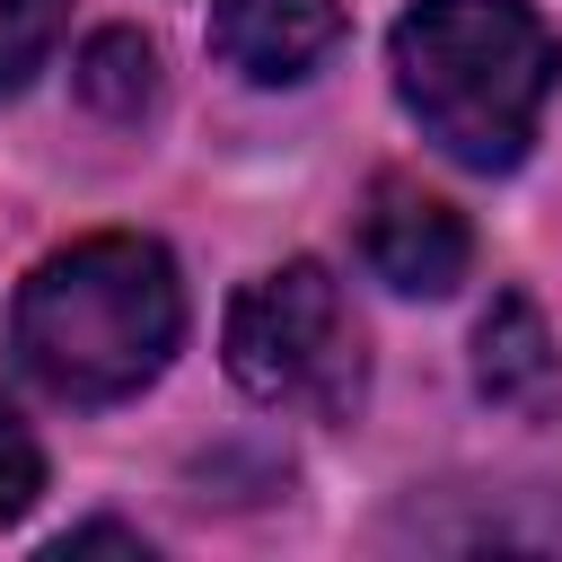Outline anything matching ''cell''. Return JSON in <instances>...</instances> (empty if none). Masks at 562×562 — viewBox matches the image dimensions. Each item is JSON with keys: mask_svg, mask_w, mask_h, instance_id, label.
Segmentation results:
<instances>
[{"mask_svg": "<svg viewBox=\"0 0 562 562\" xmlns=\"http://www.w3.org/2000/svg\"><path fill=\"white\" fill-rule=\"evenodd\" d=\"M184 342V281L158 237H79L44 255L9 307L18 369L61 404L140 395Z\"/></svg>", "mask_w": 562, "mask_h": 562, "instance_id": "cell-1", "label": "cell"}, {"mask_svg": "<svg viewBox=\"0 0 562 562\" xmlns=\"http://www.w3.org/2000/svg\"><path fill=\"white\" fill-rule=\"evenodd\" d=\"M553 79L562 44L527 0H413L395 18V97L474 176L527 158Z\"/></svg>", "mask_w": 562, "mask_h": 562, "instance_id": "cell-2", "label": "cell"}, {"mask_svg": "<svg viewBox=\"0 0 562 562\" xmlns=\"http://www.w3.org/2000/svg\"><path fill=\"white\" fill-rule=\"evenodd\" d=\"M228 378L272 404V413H307V422H351L360 386H369V351L360 325L334 290L325 263H281L263 281L237 290L228 307Z\"/></svg>", "mask_w": 562, "mask_h": 562, "instance_id": "cell-3", "label": "cell"}, {"mask_svg": "<svg viewBox=\"0 0 562 562\" xmlns=\"http://www.w3.org/2000/svg\"><path fill=\"white\" fill-rule=\"evenodd\" d=\"M360 255H369V272H378L386 290H404V299H448V290L465 281V263H474V237H465V220H457L439 193H422L413 176H378V184H369V211H360Z\"/></svg>", "mask_w": 562, "mask_h": 562, "instance_id": "cell-4", "label": "cell"}, {"mask_svg": "<svg viewBox=\"0 0 562 562\" xmlns=\"http://www.w3.org/2000/svg\"><path fill=\"white\" fill-rule=\"evenodd\" d=\"M334 44H342V9L334 0H220L211 9V53L228 70H246L255 88L307 79Z\"/></svg>", "mask_w": 562, "mask_h": 562, "instance_id": "cell-5", "label": "cell"}, {"mask_svg": "<svg viewBox=\"0 0 562 562\" xmlns=\"http://www.w3.org/2000/svg\"><path fill=\"white\" fill-rule=\"evenodd\" d=\"M474 386H483L492 404H509V413H553V395H562V351H553L536 299H518V290L492 299V316L474 325Z\"/></svg>", "mask_w": 562, "mask_h": 562, "instance_id": "cell-6", "label": "cell"}, {"mask_svg": "<svg viewBox=\"0 0 562 562\" xmlns=\"http://www.w3.org/2000/svg\"><path fill=\"white\" fill-rule=\"evenodd\" d=\"M79 97H88L105 123H140L149 97H158V53H149V35H132V26L88 35V53H79Z\"/></svg>", "mask_w": 562, "mask_h": 562, "instance_id": "cell-7", "label": "cell"}, {"mask_svg": "<svg viewBox=\"0 0 562 562\" xmlns=\"http://www.w3.org/2000/svg\"><path fill=\"white\" fill-rule=\"evenodd\" d=\"M61 18H70V0H0V97H18L44 70Z\"/></svg>", "mask_w": 562, "mask_h": 562, "instance_id": "cell-8", "label": "cell"}, {"mask_svg": "<svg viewBox=\"0 0 562 562\" xmlns=\"http://www.w3.org/2000/svg\"><path fill=\"white\" fill-rule=\"evenodd\" d=\"M35 492H44V448H35V430L0 404V527H18V518L35 509Z\"/></svg>", "mask_w": 562, "mask_h": 562, "instance_id": "cell-9", "label": "cell"}]
</instances>
